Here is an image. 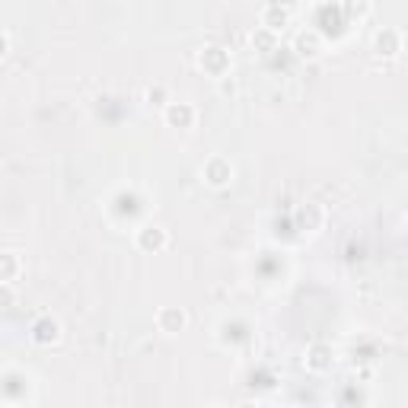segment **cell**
Listing matches in <instances>:
<instances>
[{
    "mask_svg": "<svg viewBox=\"0 0 408 408\" xmlns=\"http://www.w3.org/2000/svg\"><path fill=\"white\" fill-rule=\"evenodd\" d=\"M204 182L214 185V188H223V185L233 182V166H230V159L210 157L208 163H204Z\"/></svg>",
    "mask_w": 408,
    "mask_h": 408,
    "instance_id": "1",
    "label": "cell"
},
{
    "mask_svg": "<svg viewBox=\"0 0 408 408\" xmlns=\"http://www.w3.org/2000/svg\"><path fill=\"white\" fill-rule=\"evenodd\" d=\"M399 48H402V38H399V32H395V29L376 32V38H373V51H376V55L392 57V55H399Z\"/></svg>",
    "mask_w": 408,
    "mask_h": 408,
    "instance_id": "6",
    "label": "cell"
},
{
    "mask_svg": "<svg viewBox=\"0 0 408 408\" xmlns=\"http://www.w3.org/2000/svg\"><path fill=\"white\" fill-rule=\"evenodd\" d=\"M293 45H297V51H300V55H316V51H319V32H300V35L297 38H293Z\"/></svg>",
    "mask_w": 408,
    "mask_h": 408,
    "instance_id": "10",
    "label": "cell"
},
{
    "mask_svg": "<svg viewBox=\"0 0 408 408\" xmlns=\"http://www.w3.org/2000/svg\"><path fill=\"white\" fill-rule=\"evenodd\" d=\"M166 121H169L172 128H191L195 125V108H191L188 102H169V106H166Z\"/></svg>",
    "mask_w": 408,
    "mask_h": 408,
    "instance_id": "5",
    "label": "cell"
},
{
    "mask_svg": "<svg viewBox=\"0 0 408 408\" xmlns=\"http://www.w3.org/2000/svg\"><path fill=\"white\" fill-rule=\"evenodd\" d=\"M32 338H35L38 344H51V341H57L61 338V325L55 322V319H38L35 325H32Z\"/></svg>",
    "mask_w": 408,
    "mask_h": 408,
    "instance_id": "7",
    "label": "cell"
},
{
    "mask_svg": "<svg viewBox=\"0 0 408 408\" xmlns=\"http://www.w3.org/2000/svg\"><path fill=\"white\" fill-rule=\"evenodd\" d=\"M166 242H169V236H166V230L157 227V223H147L137 233V246L147 249V252H159V249H166Z\"/></svg>",
    "mask_w": 408,
    "mask_h": 408,
    "instance_id": "4",
    "label": "cell"
},
{
    "mask_svg": "<svg viewBox=\"0 0 408 408\" xmlns=\"http://www.w3.org/2000/svg\"><path fill=\"white\" fill-rule=\"evenodd\" d=\"M233 89H236V83L227 80V76H220V93H233Z\"/></svg>",
    "mask_w": 408,
    "mask_h": 408,
    "instance_id": "14",
    "label": "cell"
},
{
    "mask_svg": "<svg viewBox=\"0 0 408 408\" xmlns=\"http://www.w3.org/2000/svg\"><path fill=\"white\" fill-rule=\"evenodd\" d=\"M185 322H188V316H185L178 306H163V310L157 312V325H159V332H166V335H176V332H182Z\"/></svg>",
    "mask_w": 408,
    "mask_h": 408,
    "instance_id": "3",
    "label": "cell"
},
{
    "mask_svg": "<svg viewBox=\"0 0 408 408\" xmlns=\"http://www.w3.org/2000/svg\"><path fill=\"white\" fill-rule=\"evenodd\" d=\"M210 408H217V405H210Z\"/></svg>",
    "mask_w": 408,
    "mask_h": 408,
    "instance_id": "15",
    "label": "cell"
},
{
    "mask_svg": "<svg viewBox=\"0 0 408 408\" xmlns=\"http://www.w3.org/2000/svg\"><path fill=\"white\" fill-rule=\"evenodd\" d=\"M0 261H4L0 280H4V284H13V280H16V274H19V255L16 252H4V255H0Z\"/></svg>",
    "mask_w": 408,
    "mask_h": 408,
    "instance_id": "11",
    "label": "cell"
},
{
    "mask_svg": "<svg viewBox=\"0 0 408 408\" xmlns=\"http://www.w3.org/2000/svg\"><path fill=\"white\" fill-rule=\"evenodd\" d=\"M147 99H157V106H169V102H166V86H150L147 89Z\"/></svg>",
    "mask_w": 408,
    "mask_h": 408,
    "instance_id": "13",
    "label": "cell"
},
{
    "mask_svg": "<svg viewBox=\"0 0 408 408\" xmlns=\"http://www.w3.org/2000/svg\"><path fill=\"white\" fill-rule=\"evenodd\" d=\"M252 45H255V48H259V51H274V45H278V38H274V32H271V29H265V26H261V29H255Z\"/></svg>",
    "mask_w": 408,
    "mask_h": 408,
    "instance_id": "12",
    "label": "cell"
},
{
    "mask_svg": "<svg viewBox=\"0 0 408 408\" xmlns=\"http://www.w3.org/2000/svg\"><path fill=\"white\" fill-rule=\"evenodd\" d=\"M198 64H201L210 76H217V80H220V76H227V70H230V55L223 48H217V45H210V48L201 51Z\"/></svg>",
    "mask_w": 408,
    "mask_h": 408,
    "instance_id": "2",
    "label": "cell"
},
{
    "mask_svg": "<svg viewBox=\"0 0 408 408\" xmlns=\"http://www.w3.org/2000/svg\"><path fill=\"white\" fill-rule=\"evenodd\" d=\"M287 19H290V10L287 6H280V4H268V6H261V26L265 29H278V26H287Z\"/></svg>",
    "mask_w": 408,
    "mask_h": 408,
    "instance_id": "8",
    "label": "cell"
},
{
    "mask_svg": "<svg viewBox=\"0 0 408 408\" xmlns=\"http://www.w3.org/2000/svg\"><path fill=\"white\" fill-rule=\"evenodd\" d=\"M306 363H310L312 370L332 367V348H325V344H312V348H310V357H306Z\"/></svg>",
    "mask_w": 408,
    "mask_h": 408,
    "instance_id": "9",
    "label": "cell"
}]
</instances>
